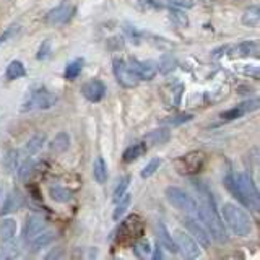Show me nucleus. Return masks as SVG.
I'll use <instances>...</instances> for the list:
<instances>
[{
	"label": "nucleus",
	"mask_w": 260,
	"mask_h": 260,
	"mask_svg": "<svg viewBox=\"0 0 260 260\" xmlns=\"http://www.w3.org/2000/svg\"><path fill=\"white\" fill-rule=\"evenodd\" d=\"M221 216L224 224L230 228V230L236 236H249L252 231V221L249 215L244 211L241 207L234 205V203H224L221 207Z\"/></svg>",
	"instance_id": "7ed1b4c3"
},
{
	"label": "nucleus",
	"mask_w": 260,
	"mask_h": 260,
	"mask_svg": "<svg viewBox=\"0 0 260 260\" xmlns=\"http://www.w3.org/2000/svg\"><path fill=\"white\" fill-rule=\"evenodd\" d=\"M20 165V151L18 150H8L2 158V168L7 174H13Z\"/></svg>",
	"instance_id": "5701e85b"
},
{
	"label": "nucleus",
	"mask_w": 260,
	"mask_h": 260,
	"mask_svg": "<svg viewBox=\"0 0 260 260\" xmlns=\"http://www.w3.org/2000/svg\"><path fill=\"white\" fill-rule=\"evenodd\" d=\"M138 2L145 8H161V4L158 0H138Z\"/></svg>",
	"instance_id": "a18cd8bd"
},
{
	"label": "nucleus",
	"mask_w": 260,
	"mask_h": 260,
	"mask_svg": "<svg viewBox=\"0 0 260 260\" xmlns=\"http://www.w3.org/2000/svg\"><path fill=\"white\" fill-rule=\"evenodd\" d=\"M158 65V70L161 72V73H169V72H173L176 67H177V60H176V57L174 55H171V54H165L161 57V60H159V63H156Z\"/></svg>",
	"instance_id": "473e14b6"
},
{
	"label": "nucleus",
	"mask_w": 260,
	"mask_h": 260,
	"mask_svg": "<svg viewBox=\"0 0 260 260\" xmlns=\"http://www.w3.org/2000/svg\"><path fill=\"white\" fill-rule=\"evenodd\" d=\"M20 255V246L18 242L13 239L0 241V258L2 260H12Z\"/></svg>",
	"instance_id": "aec40b11"
},
{
	"label": "nucleus",
	"mask_w": 260,
	"mask_h": 260,
	"mask_svg": "<svg viewBox=\"0 0 260 260\" xmlns=\"http://www.w3.org/2000/svg\"><path fill=\"white\" fill-rule=\"evenodd\" d=\"M46 143V134H36L32 135L29 140L24 145V153L28 154V156H32V154H36L41 148H43V145Z\"/></svg>",
	"instance_id": "a878e982"
},
{
	"label": "nucleus",
	"mask_w": 260,
	"mask_h": 260,
	"mask_svg": "<svg viewBox=\"0 0 260 260\" xmlns=\"http://www.w3.org/2000/svg\"><path fill=\"white\" fill-rule=\"evenodd\" d=\"M106 46L111 52H116V51H120V49H124L125 43H124V38L122 36H112L106 41Z\"/></svg>",
	"instance_id": "a19ab883"
},
{
	"label": "nucleus",
	"mask_w": 260,
	"mask_h": 260,
	"mask_svg": "<svg viewBox=\"0 0 260 260\" xmlns=\"http://www.w3.org/2000/svg\"><path fill=\"white\" fill-rule=\"evenodd\" d=\"M260 46L258 41H242L238 46H234L230 55L231 57H258Z\"/></svg>",
	"instance_id": "dca6fc26"
},
{
	"label": "nucleus",
	"mask_w": 260,
	"mask_h": 260,
	"mask_svg": "<svg viewBox=\"0 0 260 260\" xmlns=\"http://www.w3.org/2000/svg\"><path fill=\"white\" fill-rule=\"evenodd\" d=\"M130 202H132V195H128V193H125L124 197L119 199V200L116 202V203H117V207H116V210H114V213H112V218L116 219V221H117V219L127 211V208H128V205H130Z\"/></svg>",
	"instance_id": "f704fd0d"
},
{
	"label": "nucleus",
	"mask_w": 260,
	"mask_h": 260,
	"mask_svg": "<svg viewBox=\"0 0 260 260\" xmlns=\"http://www.w3.org/2000/svg\"><path fill=\"white\" fill-rule=\"evenodd\" d=\"M69 146H70V135L67 132H59L51 142V151L65 153L69 150Z\"/></svg>",
	"instance_id": "bb28decb"
},
{
	"label": "nucleus",
	"mask_w": 260,
	"mask_h": 260,
	"mask_svg": "<svg viewBox=\"0 0 260 260\" xmlns=\"http://www.w3.org/2000/svg\"><path fill=\"white\" fill-rule=\"evenodd\" d=\"M156 239H158L161 247H165L166 250L173 252V254H176V252H177V247L174 244L173 236H171V233L168 231V228L165 226V223H161V221L156 224Z\"/></svg>",
	"instance_id": "a211bd4d"
},
{
	"label": "nucleus",
	"mask_w": 260,
	"mask_h": 260,
	"mask_svg": "<svg viewBox=\"0 0 260 260\" xmlns=\"http://www.w3.org/2000/svg\"><path fill=\"white\" fill-rule=\"evenodd\" d=\"M193 116L192 114H181V116H174V117H168L165 120V125H169V127H177L181 124H185V122L192 120Z\"/></svg>",
	"instance_id": "ea45409f"
},
{
	"label": "nucleus",
	"mask_w": 260,
	"mask_h": 260,
	"mask_svg": "<svg viewBox=\"0 0 260 260\" xmlns=\"http://www.w3.org/2000/svg\"><path fill=\"white\" fill-rule=\"evenodd\" d=\"M134 254L138 258H145L150 257L151 254V246L148 241H135L134 242Z\"/></svg>",
	"instance_id": "c9c22d12"
},
{
	"label": "nucleus",
	"mask_w": 260,
	"mask_h": 260,
	"mask_svg": "<svg viewBox=\"0 0 260 260\" xmlns=\"http://www.w3.org/2000/svg\"><path fill=\"white\" fill-rule=\"evenodd\" d=\"M184 226L187 228V231L190 233L192 238L197 241V244H200L203 249H210L211 238L208 231L205 230V226L202 223H197V219H193V218H184Z\"/></svg>",
	"instance_id": "f8f14e48"
},
{
	"label": "nucleus",
	"mask_w": 260,
	"mask_h": 260,
	"mask_svg": "<svg viewBox=\"0 0 260 260\" xmlns=\"http://www.w3.org/2000/svg\"><path fill=\"white\" fill-rule=\"evenodd\" d=\"M193 185L202 197V203L199 205L197 213L195 215L199 216L200 223L205 226V230L208 231L211 241H215L216 244H226L230 241V238H228L226 226L223 223L221 215H219V210L216 208L213 195H211L208 187L203 182H193Z\"/></svg>",
	"instance_id": "f257e3e1"
},
{
	"label": "nucleus",
	"mask_w": 260,
	"mask_h": 260,
	"mask_svg": "<svg viewBox=\"0 0 260 260\" xmlns=\"http://www.w3.org/2000/svg\"><path fill=\"white\" fill-rule=\"evenodd\" d=\"M81 94H83L85 100L91 101V103H100L103 98L106 96V85L101 80H89L81 86Z\"/></svg>",
	"instance_id": "ddd939ff"
},
{
	"label": "nucleus",
	"mask_w": 260,
	"mask_h": 260,
	"mask_svg": "<svg viewBox=\"0 0 260 260\" xmlns=\"http://www.w3.org/2000/svg\"><path fill=\"white\" fill-rule=\"evenodd\" d=\"M162 165V159L161 158H151L148 162H146V166L142 169V173H140V176L143 177V179H148V177H151L156 171L159 169V166Z\"/></svg>",
	"instance_id": "4c0bfd02"
},
{
	"label": "nucleus",
	"mask_w": 260,
	"mask_h": 260,
	"mask_svg": "<svg viewBox=\"0 0 260 260\" xmlns=\"http://www.w3.org/2000/svg\"><path fill=\"white\" fill-rule=\"evenodd\" d=\"M146 153V143L145 140L143 142H137L134 145H130L128 148L124 151V154H122V158H124V162H132V161H137L140 156H143V154Z\"/></svg>",
	"instance_id": "b1692460"
},
{
	"label": "nucleus",
	"mask_w": 260,
	"mask_h": 260,
	"mask_svg": "<svg viewBox=\"0 0 260 260\" xmlns=\"http://www.w3.org/2000/svg\"><path fill=\"white\" fill-rule=\"evenodd\" d=\"M128 69L132 70L138 80H145L150 81L156 77L158 73V65L151 62V60H138V59H130L127 62Z\"/></svg>",
	"instance_id": "9d476101"
},
{
	"label": "nucleus",
	"mask_w": 260,
	"mask_h": 260,
	"mask_svg": "<svg viewBox=\"0 0 260 260\" xmlns=\"http://www.w3.org/2000/svg\"><path fill=\"white\" fill-rule=\"evenodd\" d=\"M23 203H24L23 193L18 190H12L5 197L2 207H0V215H8V213H12V211L20 210L23 207Z\"/></svg>",
	"instance_id": "f3484780"
},
{
	"label": "nucleus",
	"mask_w": 260,
	"mask_h": 260,
	"mask_svg": "<svg viewBox=\"0 0 260 260\" xmlns=\"http://www.w3.org/2000/svg\"><path fill=\"white\" fill-rule=\"evenodd\" d=\"M28 75L26 69L20 60H12L10 63L7 65V70H5V78L8 81H15L18 78H24Z\"/></svg>",
	"instance_id": "393cba45"
},
{
	"label": "nucleus",
	"mask_w": 260,
	"mask_h": 260,
	"mask_svg": "<svg viewBox=\"0 0 260 260\" xmlns=\"http://www.w3.org/2000/svg\"><path fill=\"white\" fill-rule=\"evenodd\" d=\"M35 166H36V161L32 158H26L21 165H18V168H16V174H18V179L21 182L28 181V177L31 176L32 171H35Z\"/></svg>",
	"instance_id": "2f4dec72"
},
{
	"label": "nucleus",
	"mask_w": 260,
	"mask_h": 260,
	"mask_svg": "<svg viewBox=\"0 0 260 260\" xmlns=\"http://www.w3.org/2000/svg\"><path fill=\"white\" fill-rule=\"evenodd\" d=\"M49 197L57 203H67L72 199V192L62 185H54L49 189Z\"/></svg>",
	"instance_id": "c756f323"
},
{
	"label": "nucleus",
	"mask_w": 260,
	"mask_h": 260,
	"mask_svg": "<svg viewBox=\"0 0 260 260\" xmlns=\"http://www.w3.org/2000/svg\"><path fill=\"white\" fill-rule=\"evenodd\" d=\"M207 162V154L203 151H190L184 154V156H179L174 161V168L179 174L184 176H192V174H199L203 169Z\"/></svg>",
	"instance_id": "423d86ee"
},
{
	"label": "nucleus",
	"mask_w": 260,
	"mask_h": 260,
	"mask_svg": "<svg viewBox=\"0 0 260 260\" xmlns=\"http://www.w3.org/2000/svg\"><path fill=\"white\" fill-rule=\"evenodd\" d=\"M0 195H2V190H0ZM0 200H2V197H0Z\"/></svg>",
	"instance_id": "09e8293b"
},
{
	"label": "nucleus",
	"mask_w": 260,
	"mask_h": 260,
	"mask_svg": "<svg viewBox=\"0 0 260 260\" xmlns=\"http://www.w3.org/2000/svg\"><path fill=\"white\" fill-rule=\"evenodd\" d=\"M128 185H130V176H124V177H120V179H119V182H117L116 189H114V193H112V200H114V203H116L119 199H122V197H124V195L127 193Z\"/></svg>",
	"instance_id": "72a5a7b5"
},
{
	"label": "nucleus",
	"mask_w": 260,
	"mask_h": 260,
	"mask_svg": "<svg viewBox=\"0 0 260 260\" xmlns=\"http://www.w3.org/2000/svg\"><path fill=\"white\" fill-rule=\"evenodd\" d=\"M112 72H114V77H116V81L122 88H135L138 85V81H140L137 78L135 73L128 69L127 62L122 59H114Z\"/></svg>",
	"instance_id": "1a4fd4ad"
},
{
	"label": "nucleus",
	"mask_w": 260,
	"mask_h": 260,
	"mask_svg": "<svg viewBox=\"0 0 260 260\" xmlns=\"http://www.w3.org/2000/svg\"><path fill=\"white\" fill-rule=\"evenodd\" d=\"M20 31V26L18 24H13V26H10V28H7L2 35H0V46L2 44H5L8 39H12L13 36H16V32Z\"/></svg>",
	"instance_id": "79ce46f5"
},
{
	"label": "nucleus",
	"mask_w": 260,
	"mask_h": 260,
	"mask_svg": "<svg viewBox=\"0 0 260 260\" xmlns=\"http://www.w3.org/2000/svg\"><path fill=\"white\" fill-rule=\"evenodd\" d=\"M169 18L173 20L174 24L181 28H187L189 26V18H187V15L182 12V10H177V8H171L169 10Z\"/></svg>",
	"instance_id": "e433bc0d"
},
{
	"label": "nucleus",
	"mask_w": 260,
	"mask_h": 260,
	"mask_svg": "<svg viewBox=\"0 0 260 260\" xmlns=\"http://www.w3.org/2000/svg\"><path fill=\"white\" fill-rule=\"evenodd\" d=\"M257 109H258V100H249V101H244L238 106H234V108L221 112V119L223 120H236V119L242 117L244 114L257 111Z\"/></svg>",
	"instance_id": "2eb2a0df"
},
{
	"label": "nucleus",
	"mask_w": 260,
	"mask_h": 260,
	"mask_svg": "<svg viewBox=\"0 0 260 260\" xmlns=\"http://www.w3.org/2000/svg\"><path fill=\"white\" fill-rule=\"evenodd\" d=\"M171 138V132L168 128H156V130H151V132H148L145 135V143H150V145H165L169 142Z\"/></svg>",
	"instance_id": "4be33fe9"
},
{
	"label": "nucleus",
	"mask_w": 260,
	"mask_h": 260,
	"mask_svg": "<svg viewBox=\"0 0 260 260\" xmlns=\"http://www.w3.org/2000/svg\"><path fill=\"white\" fill-rule=\"evenodd\" d=\"M244 69H241V72L244 75H249V77H254L255 80L258 78V67H254V65H242Z\"/></svg>",
	"instance_id": "c03bdc74"
},
{
	"label": "nucleus",
	"mask_w": 260,
	"mask_h": 260,
	"mask_svg": "<svg viewBox=\"0 0 260 260\" xmlns=\"http://www.w3.org/2000/svg\"><path fill=\"white\" fill-rule=\"evenodd\" d=\"M54 239H55V233H52V231H46L44 230L43 233H39L36 238H32L29 241V250H31V254H36V252H39L41 249L47 247Z\"/></svg>",
	"instance_id": "6ab92c4d"
},
{
	"label": "nucleus",
	"mask_w": 260,
	"mask_h": 260,
	"mask_svg": "<svg viewBox=\"0 0 260 260\" xmlns=\"http://www.w3.org/2000/svg\"><path fill=\"white\" fill-rule=\"evenodd\" d=\"M52 54V44H51V39H44L41 43L39 49H38V54H36V59L38 60H47L49 57Z\"/></svg>",
	"instance_id": "58836bf2"
},
{
	"label": "nucleus",
	"mask_w": 260,
	"mask_h": 260,
	"mask_svg": "<svg viewBox=\"0 0 260 260\" xmlns=\"http://www.w3.org/2000/svg\"><path fill=\"white\" fill-rule=\"evenodd\" d=\"M59 257H62V254H60V249H52L51 250V254H47L46 255V258H59Z\"/></svg>",
	"instance_id": "de8ad7c7"
},
{
	"label": "nucleus",
	"mask_w": 260,
	"mask_h": 260,
	"mask_svg": "<svg viewBox=\"0 0 260 260\" xmlns=\"http://www.w3.org/2000/svg\"><path fill=\"white\" fill-rule=\"evenodd\" d=\"M168 2L179 7V8H182V10H184V8H185V10H187V8H193V5H195L193 0H168Z\"/></svg>",
	"instance_id": "37998d69"
},
{
	"label": "nucleus",
	"mask_w": 260,
	"mask_h": 260,
	"mask_svg": "<svg viewBox=\"0 0 260 260\" xmlns=\"http://www.w3.org/2000/svg\"><path fill=\"white\" fill-rule=\"evenodd\" d=\"M165 195H166V200L173 205L176 210L182 211L185 215H195L197 213V208H199V203L193 200V197H190L189 193L185 190L179 189V187H166L165 190Z\"/></svg>",
	"instance_id": "20e7f679"
},
{
	"label": "nucleus",
	"mask_w": 260,
	"mask_h": 260,
	"mask_svg": "<svg viewBox=\"0 0 260 260\" xmlns=\"http://www.w3.org/2000/svg\"><path fill=\"white\" fill-rule=\"evenodd\" d=\"M46 230V221L38 215H31L26 218V223L23 226V241L29 242L32 238H36L39 233Z\"/></svg>",
	"instance_id": "4468645a"
},
{
	"label": "nucleus",
	"mask_w": 260,
	"mask_h": 260,
	"mask_svg": "<svg viewBox=\"0 0 260 260\" xmlns=\"http://www.w3.org/2000/svg\"><path fill=\"white\" fill-rule=\"evenodd\" d=\"M224 187L234 195L244 207H247L254 213H258L260 210V195L257 185L252 181V177L247 173L228 174L224 177Z\"/></svg>",
	"instance_id": "f03ea898"
},
{
	"label": "nucleus",
	"mask_w": 260,
	"mask_h": 260,
	"mask_svg": "<svg viewBox=\"0 0 260 260\" xmlns=\"http://www.w3.org/2000/svg\"><path fill=\"white\" fill-rule=\"evenodd\" d=\"M55 94L52 91H49L46 86H38L35 89H31L26 96V101L23 103L21 111H32V109H51L55 104Z\"/></svg>",
	"instance_id": "39448f33"
},
{
	"label": "nucleus",
	"mask_w": 260,
	"mask_h": 260,
	"mask_svg": "<svg viewBox=\"0 0 260 260\" xmlns=\"http://www.w3.org/2000/svg\"><path fill=\"white\" fill-rule=\"evenodd\" d=\"M93 177L98 184H104L108 181V166L103 158H96L93 165Z\"/></svg>",
	"instance_id": "c85d7f7f"
},
{
	"label": "nucleus",
	"mask_w": 260,
	"mask_h": 260,
	"mask_svg": "<svg viewBox=\"0 0 260 260\" xmlns=\"http://www.w3.org/2000/svg\"><path fill=\"white\" fill-rule=\"evenodd\" d=\"M260 21V8L258 5H249L246 10H244L241 16V23L247 28H257Z\"/></svg>",
	"instance_id": "412c9836"
},
{
	"label": "nucleus",
	"mask_w": 260,
	"mask_h": 260,
	"mask_svg": "<svg viewBox=\"0 0 260 260\" xmlns=\"http://www.w3.org/2000/svg\"><path fill=\"white\" fill-rule=\"evenodd\" d=\"M143 230H145V226H143V221L140 219V216L132 215V216L125 218L124 221L120 223L116 239H117L119 244L135 242L143 234Z\"/></svg>",
	"instance_id": "0eeeda50"
},
{
	"label": "nucleus",
	"mask_w": 260,
	"mask_h": 260,
	"mask_svg": "<svg viewBox=\"0 0 260 260\" xmlns=\"http://www.w3.org/2000/svg\"><path fill=\"white\" fill-rule=\"evenodd\" d=\"M83 63H85L83 59H75V60L69 62L67 65H65L63 78H65V80H69V81H73L75 78H78V75L81 73V70H83Z\"/></svg>",
	"instance_id": "cd10ccee"
},
{
	"label": "nucleus",
	"mask_w": 260,
	"mask_h": 260,
	"mask_svg": "<svg viewBox=\"0 0 260 260\" xmlns=\"http://www.w3.org/2000/svg\"><path fill=\"white\" fill-rule=\"evenodd\" d=\"M174 244L177 247V252H181L185 258H199L200 257V247L190 234H187L181 230L174 231Z\"/></svg>",
	"instance_id": "6e6552de"
},
{
	"label": "nucleus",
	"mask_w": 260,
	"mask_h": 260,
	"mask_svg": "<svg viewBox=\"0 0 260 260\" xmlns=\"http://www.w3.org/2000/svg\"><path fill=\"white\" fill-rule=\"evenodd\" d=\"M16 236V223L15 219H2L0 221V241H5V239H13Z\"/></svg>",
	"instance_id": "7c9ffc66"
},
{
	"label": "nucleus",
	"mask_w": 260,
	"mask_h": 260,
	"mask_svg": "<svg viewBox=\"0 0 260 260\" xmlns=\"http://www.w3.org/2000/svg\"><path fill=\"white\" fill-rule=\"evenodd\" d=\"M73 15V7L70 5V2L63 0L57 7H54L52 10H49L44 16V21L47 24H52V26H57V24H63L67 23L69 18Z\"/></svg>",
	"instance_id": "9b49d317"
},
{
	"label": "nucleus",
	"mask_w": 260,
	"mask_h": 260,
	"mask_svg": "<svg viewBox=\"0 0 260 260\" xmlns=\"http://www.w3.org/2000/svg\"><path fill=\"white\" fill-rule=\"evenodd\" d=\"M151 250H153V255H151L153 260H161V258H165V255H162V250H161V246H159V242H156V246H154V249H151Z\"/></svg>",
	"instance_id": "49530a36"
}]
</instances>
